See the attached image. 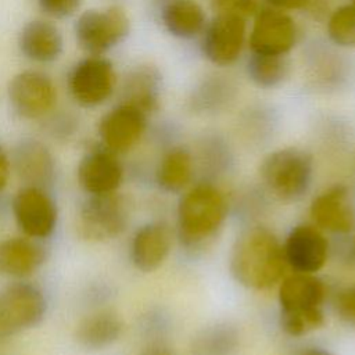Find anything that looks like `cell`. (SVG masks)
Instances as JSON below:
<instances>
[{
  "mask_svg": "<svg viewBox=\"0 0 355 355\" xmlns=\"http://www.w3.org/2000/svg\"><path fill=\"white\" fill-rule=\"evenodd\" d=\"M283 245L269 229L251 226L234 240L229 258L233 279L252 290H265L277 283L284 270Z\"/></svg>",
  "mask_w": 355,
  "mask_h": 355,
  "instance_id": "1",
  "label": "cell"
},
{
  "mask_svg": "<svg viewBox=\"0 0 355 355\" xmlns=\"http://www.w3.org/2000/svg\"><path fill=\"white\" fill-rule=\"evenodd\" d=\"M324 283L313 273H295L279 287L280 326L288 336L301 337L324 324Z\"/></svg>",
  "mask_w": 355,
  "mask_h": 355,
  "instance_id": "2",
  "label": "cell"
},
{
  "mask_svg": "<svg viewBox=\"0 0 355 355\" xmlns=\"http://www.w3.org/2000/svg\"><path fill=\"white\" fill-rule=\"evenodd\" d=\"M226 214L227 202L218 187L209 183L191 187L178 207L180 240L189 247L204 243L222 226Z\"/></svg>",
  "mask_w": 355,
  "mask_h": 355,
  "instance_id": "3",
  "label": "cell"
},
{
  "mask_svg": "<svg viewBox=\"0 0 355 355\" xmlns=\"http://www.w3.org/2000/svg\"><path fill=\"white\" fill-rule=\"evenodd\" d=\"M313 161L304 150L288 147L266 155L259 166L265 187L279 200L301 198L312 182Z\"/></svg>",
  "mask_w": 355,
  "mask_h": 355,
  "instance_id": "4",
  "label": "cell"
},
{
  "mask_svg": "<svg viewBox=\"0 0 355 355\" xmlns=\"http://www.w3.org/2000/svg\"><path fill=\"white\" fill-rule=\"evenodd\" d=\"M132 205L118 191L87 194L78 214V232L89 241H108L125 232Z\"/></svg>",
  "mask_w": 355,
  "mask_h": 355,
  "instance_id": "5",
  "label": "cell"
},
{
  "mask_svg": "<svg viewBox=\"0 0 355 355\" xmlns=\"http://www.w3.org/2000/svg\"><path fill=\"white\" fill-rule=\"evenodd\" d=\"M43 291L28 282H17L0 293V340L37 326L46 315Z\"/></svg>",
  "mask_w": 355,
  "mask_h": 355,
  "instance_id": "6",
  "label": "cell"
},
{
  "mask_svg": "<svg viewBox=\"0 0 355 355\" xmlns=\"http://www.w3.org/2000/svg\"><path fill=\"white\" fill-rule=\"evenodd\" d=\"M129 32V18L116 6L105 10H87L82 12L75 24V36L79 47L89 55H101Z\"/></svg>",
  "mask_w": 355,
  "mask_h": 355,
  "instance_id": "7",
  "label": "cell"
},
{
  "mask_svg": "<svg viewBox=\"0 0 355 355\" xmlns=\"http://www.w3.org/2000/svg\"><path fill=\"white\" fill-rule=\"evenodd\" d=\"M17 226L24 236L40 240L53 234L58 220V208L46 189L22 186L11 202Z\"/></svg>",
  "mask_w": 355,
  "mask_h": 355,
  "instance_id": "8",
  "label": "cell"
},
{
  "mask_svg": "<svg viewBox=\"0 0 355 355\" xmlns=\"http://www.w3.org/2000/svg\"><path fill=\"white\" fill-rule=\"evenodd\" d=\"M116 82L112 62L101 55H89L73 65L68 75L72 98L82 107H97L114 92Z\"/></svg>",
  "mask_w": 355,
  "mask_h": 355,
  "instance_id": "9",
  "label": "cell"
},
{
  "mask_svg": "<svg viewBox=\"0 0 355 355\" xmlns=\"http://www.w3.org/2000/svg\"><path fill=\"white\" fill-rule=\"evenodd\" d=\"M7 93L15 114L25 119L47 115L57 101V89L53 80L35 69H26L12 76Z\"/></svg>",
  "mask_w": 355,
  "mask_h": 355,
  "instance_id": "10",
  "label": "cell"
},
{
  "mask_svg": "<svg viewBox=\"0 0 355 355\" xmlns=\"http://www.w3.org/2000/svg\"><path fill=\"white\" fill-rule=\"evenodd\" d=\"M147 114L130 103H121L98 121V137L105 148L119 154L130 150L144 133Z\"/></svg>",
  "mask_w": 355,
  "mask_h": 355,
  "instance_id": "11",
  "label": "cell"
},
{
  "mask_svg": "<svg viewBox=\"0 0 355 355\" xmlns=\"http://www.w3.org/2000/svg\"><path fill=\"white\" fill-rule=\"evenodd\" d=\"M78 182L87 194L114 193L122 183L123 168L115 153L104 146L87 151L78 165Z\"/></svg>",
  "mask_w": 355,
  "mask_h": 355,
  "instance_id": "12",
  "label": "cell"
},
{
  "mask_svg": "<svg viewBox=\"0 0 355 355\" xmlns=\"http://www.w3.org/2000/svg\"><path fill=\"white\" fill-rule=\"evenodd\" d=\"M329 244L323 233L312 225H298L291 229L283 245L286 262L297 273H315L327 259Z\"/></svg>",
  "mask_w": 355,
  "mask_h": 355,
  "instance_id": "13",
  "label": "cell"
},
{
  "mask_svg": "<svg viewBox=\"0 0 355 355\" xmlns=\"http://www.w3.org/2000/svg\"><path fill=\"white\" fill-rule=\"evenodd\" d=\"M11 168L25 186L46 189L55 176V159L50 148L37 139H22L11 155Z\"/></svg>",
  "mask_w": 355,
  "mask_h": 355,
  "instance_id": "14",
  "label": "cell"
},
{
  "mask_svg": "<svg viewBox=\"0 0 355 355\" xmlns=\"http://www.w3.org/2000/svg\"><path fill=\"white\" fill-rule=\"evenodd\" d=\"M313 222L327 232L349 233L355 227V205L344 184H336L319 196L311 204Z\"/></svg>",
  "mask_w": 355,
  "mask_h": 355,
  "instance_id": "15",
  "label": "cell"
},
{
  "mask_svg": "<svg viewBox=\"0 0 355 355\" xmlns=\"http://www.w3.org/2000/svg\"><path fill=\"white\" fill-rule=\"evenodd\" d=\"M295 40L293 19L279 11H262L254 24L250 44L255 54L282 55L288 51Z\"/></svg>",
  "mask_w": 355,
  "mask_h": 355,
  "instance_id": "16",
  "label": "cell"
},
{
  "mask_svg": "<svg viewBox=\"0 0 355 355\" xmlns=\"http://www.w3.org/2000/svg\"><path fill=\"white\" fill-rule=\"evenodd\" d=\"M172 233L164 222L146 223L136 230L130 243V261L141 272L157 270L168 258Z\"/></svg>",
  "mask_w": 355,
  "mask_h": 355,
  "instance_id": "17",
  "label": "cell"
},
{
  "mask_svg": "<svg viewBox=\"0 0 355 355\" xmlns=\"http://www.w3.org/2000/svg\"><path fill=\"white\" fill-rule=\"evenodd\" d=\"M245 33L244 18L218 14L207 29L204 39V53L218 64H229L237 58Z\"/></svg>",
  "mask_w": 355,
  "mask_h": 355,
  "instance_id": "18",
  "label": "cell"
},
{
  "mask_svg": "<svg viewBox=\"0 0 355 355\" xmlns=\"http://www.w3.org/2000/svg\"><path fill=\"white\" fill-rule=\"evenodd\" d=\"M47 258L46 248L26 236L7 237L0 241V275L24 279L35 273Z\"/></svg>",
  "mask_w": 355,
  "mask_h": 355,
  "instance_id": "19",
  "label": "cell"
},
{
  "mask_svg": "<svg viewBox=\"0 0 355 355\" xmlns=\"http://www.w3.org/2000/svg\"><path fill=\"white\" fill-rule=\"evenodd\" d=\"M22 54L36 62H51L62 53L60 29L44 19H33L24 25L18 39Z\"/></svg>",
  "mask_w": 355,
  "mask_h": 355,
  "instance_id": "20",
  "label": "cell"
},
{
  "mask_svg": "<svg viewBox=\"0 0 355 355\" xmlns=\"http://www.w3.org/2000/svg\"><path fill=\"white\" fill-rule=\"evenodd\" d=\"M122 320L108 309L93 312L85 316L76 326L75 338L86 349L97 351L112 345L122 334Z\"/></svg>",
  "mask_w": 355,
  "mask_h": 355,
  "instance_id": "21",
  "label": "cell"
},
{
  "mask_svg": "<svg viewBox=\"0 0 355 355\" xmlns=\"http://www.w3.org/2000/svg\"><path fill=\"white\" fill-rule=\"evenodd\" d=\"M193 173V161L187 150L176 147L169 150L157 168L158 186L169 193L180 191L187 186Z\"/></svg>",
  "mask_w": 355,
  "mask_h": 355,
  "instance_id": "22",
  "label": "cell"
},
{
  "mask_svg": "<svg viewBox=\"0 0 355 355\" xmlns=\"http://www.w3.org/2000/svg\"><path fill=\"white\" fill-rule=\"evenodd\" d=\"M162 19L166 29L179 37H191L204 26V12L191 0H175L165 6Z\"/></svg>",
  "mask_w": 355,
  "mask_h": 355,
  "instance_id": "23",
  "label": "cell"
},
{
  "mask_svg": "<svg viewBox=\"0 0 355 355\" xmlns=\"http://www.w3.org/2000/svg\"><path fill=\"white\" fill-rule=\"evenodd\" d=\"M125 101L130 103L146 114L157 107V82L155 76L148 69L135 71L125 85Z\"/></svg>",
  "mask_w": 355,
  "mask_h": 355,
  "instance_id": "24",
  "label": "cell"
},
{
  "mask_svg": "<svg viewBox=\"0 0 355 355\" xmlns=\"http://www.w3.org/2000/svg\"><path fill=\"white\" fill-rule=\"evenodd\" d=\"M287 72V62L282 55L255 54L248 62V73L261 86L279 83Z\"/></svg>",
  "mask_w": 355,
  "mask_h": 355,
  "instance_id": "25",
  "label": "cell"
},
{
  "mask_svg": "<svg viewBox=\"0 0 355 355\" xmlns=\"http://www.w3.org/2000/svg\"><path fill=\"white\" fill-rule=\"evenodd\" d=\"M329 35L341 46H355V6H344L333 12Z\"/></svg>",
  "mask_w": 355,
  "mask_h": 355,
  "instance_id": "26",
  "label": "cell"
},
{
  "mask_svg": "<svg viewBox=\"0 0 355 355\" xmlns=\"http://www.w3.org/2000/svg\"><path fill=\"white\" fill-rule=\"evenodd\" d=\"M234 344V333L226 326H218L200 338L197 352L200 355H227Z\"/></svg>",
  "mask_w": 355,
  "mask_h": 355,
  "instance_id": "27",
  "label": "cell"
},
{
  "mask_svg": "<svg viewBox=\"0 0 355 355\" xmlns=\"http://www.w3.org/2000/svg\"><path fill=\"white\" fill-rule=\"evenodd\" d=\"M334 309L340 319L349 324H355V286H349L337 293L334 298Z\"/></svg>",
  "mask_w": 355,
  "mask_h": 355,
  "instance_id": "28",
  "label": "cell"
},
{
  "mask_svg": "<svg viewBox=\"0 0 355 355\" xmlns=\"http://www.w3.org/2000/svg\"><path fill=\"white\" fill-rule=\"evenodd\" d=\"M37 3L49 17L67 18L80 7L82 0H37Z\"/></svg>",
  "mask_w": 355,
  "mask_h": 355,
  "instance_id": "29",
  "label": "cell"
},
{
  "mask_svg": "<svg viewBox=\"0 0 355 355\" xmlns=\"http://www.w3.org/2000/svg\"><path fill=\"white\" fill-rule=\"evenodd\" d=\"M215 7L219 14H229L247 18L257 11L255 0H215Z\"/></svg>",
  "mask_w": 355,
  "mask_h": 355,
  "instance_id": "30",
  "label": "cell"
},
{
  "mask_svg": "<svg viewBox=\"0 0 355 355\" xmlns=\"http://www.w3.org/2000/svg\"><path fill=\"white\" fill-rule=\"evenodd\" d=\"M11 173V159L6 150L0 146V193L6 189Z\"/></svg>",
  "mask_w": 355,
  "mask_h": 355,
  "instance_id": "31",
  "label": "cell"
},
{
  "mask_svg": "<svg viewBox=\"0 0 355 355\" xmlns=\"http://www.w3.org/2000/svg\"><path fill=\"white\" fill-rule=\"evenodd\" d=\"M268 1L277 8L294 10V8H301L302 6H305L308 0H268Z\"/></svg>",
  "mask_w": 355,
  "mask_h": 355,
  "instance_id": "32",
  "label": "cell"
},
{
  "mask_svg": "<svg viewBox=\"0 0 355 355\" xmlns=\"http://www.w3.org/2000/svg\"><path fill=\"white\" fill-rule=\"evenodd\" d=\"M300 355H333V354L330 351H327L326 348L309 347V348H305Z\"/></svg>",
  "mask_w": 355,
  "mask_h": 355,
  "instance_id": "33",
  "label": "cell"
}]
</instances>
